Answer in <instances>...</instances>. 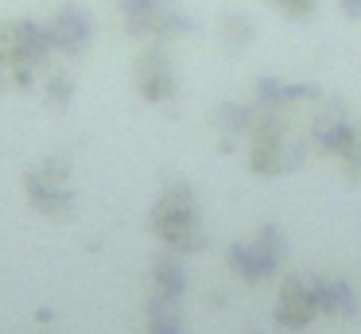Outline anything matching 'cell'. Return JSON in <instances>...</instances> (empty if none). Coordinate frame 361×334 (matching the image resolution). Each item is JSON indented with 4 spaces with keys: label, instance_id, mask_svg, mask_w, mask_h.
I'll use <instances>...</instances> for the list:
<instances>
[{
    "label": "cell",
    "instance_id": "cell-9",
    "mask_svg": "<svg viewBox=\"0 0 361 334\" xmlns=\"http://www.w3.org/2000/svg\"><path fill=\"white\" fill-rule=\"evenodd\" d=\"M276 326L283 330H307L314 318H322L319 307V276L314 272H299V276H288L280 284V295H276Z\"/></svg>",
    "mask_w": 361,
    "mask_h": 334
},
{
    "label": "cell",
    "instance_id": "cell-11",
    "mask_svg": "<svg viewBox=\"0 0 361 334\" xmlns=\"http://www.w3.org/2000/svg\"><path fill=\"white\" fill-rule=\"evenodd\" d=\"M144 334H190L179 295L148 292V303H144Z\"/></svg>",
    "mask_w": 361,
    "mask_h": 334
},
{
    "label": "cell",
    "instance_id": "cell-3",
    "mask_svg": "<svg viewBox=\"0 0 361 334\" xmlns=\"http://www.w3.org/2000/svg\"><path fill=\"white\" fill-rule=\"evenodd\" d=\"M148 229L159 245L179 253V256L202 253L206 249V225H202V214H198L195 186L183 183V179L167 183L148 210Z\"/></svg>",
    "mask_w": 361,
    "mask_h": 334
},
{
    "label": "cell",
    "instance_id": "cell-17",
    "mask_svg": "<svg viewBox=\"0 0 361 334\" xmlns=\"http://www.w3.org/2000/svg\"><path fill=\"white\" fill-rule=\"evenodd\" d=\"M338 163H342V171H345L350 179H361V121H353L350 144L342 148V155H338Z\"/></svg>",
    "mask_w": 361,
    "mask_h": 334
},
{
    "label": "cell",
    "instance_id": "cell-16",
    "mask_svg": "<svg viewBox=\"0 0 361 334\" xmlns=\"http://www.w3.org/2000/svg\"><path fill=\"white\" fill-rule=\"evenodd\" d=\"M218 35H221V47L226 51H245V47L252 43V35H257V23L249 20V16H241V12H233V16H221V23H218Z\"/></svg>",
    "mask_w": 361,
    "mask_h": 334
},
{
    "label": "cell",
    "instance_id": "cell-2",
    "mask_svg": "<svg viewBox=\"0 0 361 334\" xmlns=\"http://www.w3.org/2000/svg\"><path fill=\"white\" fill-rule=\"evenodd\" d=\"M51 59L55 51L47 43L43 20H27V16L0 20V90L27 93L43 82Z\"/></svg>",
    "mask_w": 361,
    "mask_h": 334
},
{
    "label": "cell",
    "instance_id": "cell-8",
    "mask_svg": "<svg viewBox=\"0 0 361 334\" xmlns=\"http://www.w3.org/2000/svg\"><path fill=\"white\" fill-rule=\"evenodd\" d=\"M43 31H47L51 51L74 62V59H82V54L90 51V43H94V35H97V20L90 16L86 4L66 0V4H59L55 12L43 20Z\"/></svg>",
    "mask_w": 361,
    "mask_h": 334
},
{
    "label": "cell",
    "instance_id": "cell-15",
    "mask_svg": "<svg viewBox=\"0 0 361 334\" xmlns=\"http://www.w3.org/2000/svg\"><path fill=\"white\" fill-rule=\"evenodd\" d=\"M74 74L71 70H47L43 74V105L51 109V113H66L74 101Z\"/></svg>",
    "mask_w": 361,
    "mask_h": 334
},
{
    "label": "cell",
    "instance_id": "cell-12",
    "mask_svg": "<svg viewBox=\"0 0 361 334\" xmlns=\"http://www.w3.org/2000/svg\"><path fill=\"white\" fill-rule=\"evenodd\" d=\"M148 292L156 295H187V268H183V256L171 253V249H164V253H156V261H152L148 268Z\"/></svg>",
    "mask_w": 361,
    "mask_h": 334
},
{
    "label": "cell",
    "instance_id": "cell-6",
    "mask_svg": "<svg viewBox=\"0 0 361 334\" xmlns=\"http://www.w3.org/2000/svg\"><path fill=\"white\" fill-rule=\"evenodd\" d=\"M283 253H288L283 233L276 229V225H260L257 233H249V237L233 241V245L226 249V264L241 284L257 287V284H264V280H272L276 272H280Z\"/></svg>",
    "mask_w": 361,
    "mask_h": 334
},
{
    "label": "cell",
    "instance_id": "cell-18",
    "mask_svg": "<svg viewBox=\"0 0 361 334\" xmlns=\"http://www.w3.org/2000/svg\"><path fill=\"white\" fill-rule=\"evenodd\" d=\"M283 20H295V23H307L314 16V0H268Z\"/></svg>",
    "mask_w": 361,
    "mask_h": 334
},
{
    "label": "cell",
    "instance_id": "cell-1",
    "mask_svg": "<svg viewBox=\"0 0 361 334\" xmlns=\"http://www.w3.org/2000/svg\"><path fill=\"white\" fill-rule=\"evenodd\" d=\"M245 152H249V171L260 179H280V175H291L295 167H303L307 144L295 136V113L252 105Z\"/></svg>",
    "mask_w": 361,
    "mask_h": 334
},
{
    "label": "cell",
    "instance_id": "cell-19",
    "mask_svg": "<svg viewBox=\"0 0 361 334\" xmlns=\"http://www.w3.org/2000/svg\"><path fill=\"white\" fill-rule=\"evenodd\" d=\"M342 4V16H350V20H361V0H338Z\"/></svg>",
    "mask_w": 361,
    "mask_h": 334
},
{
    "label": "cell",
    "instance_id": "cell-14",
    "mask_svg": "<svg viewBox=\"0 0 361 334\" xmlns=\"http://www.w3.org/2000/svg\"><path fill=\"white\" fill-rule=\"evenodd\" d=\"M319 307L326 318H350L357 315V292L342 276H319Z\"/></svg>",
    "mask_w": 361,
    "mask_h": 334
},
{
    "label": "cell",
    "instance_id": "cell-4",
    "mask_svg": "<svg viewBox=\"0 0 361 334\" xmlns=\"http://www.w3.org/2000/svg\"><path fill=\"white\" fill-rule=\"evenodd\" d=\"M24 202L47 222H71L78 210V191H74V163L66 152H51L39 163L24 167L20 175Z\"/></svg>",
    "mask_w": 361,
    "mask_h": 334
},
{
    "label": "cell",
    "instance_id": "cell-7",
    "mask_svg": "<svg viewBox=\"0 0 361 334\" xmlns=\"http://www.w3.org/2000/svg\"><path fill=\"white\" fill-rule=\"evenodd\" d=\"M136 93H140L148 105H167V101L179 97L183 82H179V66L171 59V47L164 39L156 43H144V51L136 54Z\"/></svg>",
    "mask_w": 361,
    "mask_h": 334
},
{
    "label": "cell",
    "instance_id": "cell-5",
    "mask_svg": "<svg viewBox=\"0 0 361 334\" xmlns=\"http://www.w3.org/2000/svg\"><path fill=\"white\" fill-rule=\"evenodd\" d=\"M121 23L140 43H156V39L171 43L195 31V20L179 0H121Z\"/></svg>",
    "mask_w": 361,
    "mask_h": 334
},
{
    "label": "cell",
    "instance_id": "cell-13",
    "mask_svg": "<svg viewBox=\"0 0 361 334\" xmlns=\"http://www.w3.org/2000/svg\"><path fill=\"white\" fill-rule=\"evenodd\" d=\"M214 132H218V148L229 152L237 140L249 136V124H252V105H241V101H221L214 109Z\"/></svg>",
    "mask_w": 361,
    "mask_h": 334
},
{
    "label": "cell",
    "instance_id": "cell-10",
    "mask_svg": "<svg viewBox=\"0 0 361 334\" xmlns=\"http://www.w3.org/2000/svg\"><path fill=\"white\" fill-rule=\"evenodd\" d=\"M350 132H353V121L345 113L342 101L334 97H319L311 105V121H307V136H311L314 152L322 155H342V148L350 144Z\"/></svg>",
    "mask_w": 361,
    "mask_h": 334
}]
</instances>
